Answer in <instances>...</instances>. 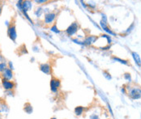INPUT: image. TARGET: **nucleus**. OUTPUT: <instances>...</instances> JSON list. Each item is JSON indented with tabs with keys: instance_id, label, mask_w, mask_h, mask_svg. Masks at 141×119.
<instances>
[{
	"instance_id": "obj_31",
	"label": "nucleus",
	"mask_w": 141,
	"mask_h": 119,
	"mask_svg": "<svg viewBox=\"0 0 141 119\" xmlns=\"http://www.w3.org/2000/svg\"><path fill=\"white\" fill-rule=\"evenodd\" d=\"M121 91H122V92H123V93H126V89L125 87H123L122 89H121Z\"/></svg>"
},
{
	"instance_id": "obj_4",
	"label": "nucleus",
	"mask_w": 141,
	"mask_h": 119,
	"mask_svg": "<svg viewBox=\"0 0 141 119\" xmlns=\"http://www.w3.org/2000/svg\"><path fill=\"white\" fill-rule=\"evenodd\" d=\"M50 91L53 93H57L58 92V89L61 87V81H60V79L55 77H53L50 79Z\"/></svg>"
},
{
	"instance_id": "obj_22",
	"label": "nucleus",
	"mask_w": 141,
	"mask_h": 119,
	"mask_svg": "<svg viewBox=\"0 0 141 119\" xmlns=\"http://www.w3.org/2000/svg\"><path fill=\"white\" fill-rule=\"evenodd\" d=\"M87 5H88V8H89L90 9H92V10L95 9L96 6H97L96 3H93V2H90V3H87Z\"/></svg>"
},
{
	"instance_id": "obj_20",
	"label": "nucleus",
	"mask_w": 141,
	"mask_h": 119,
	"mask_svg": "<svg viewBox=\"0 0 141 119\" xmlns=\"http://www.w3.org/2000/svg\"><path fill=\"white\" fill-rule=\"evenodd\" d=\"M6 110L8 111V105L5 103L0 104V112H6Z\"/></svg>"
},
{
	"instance_id": "obj_29",
	"label": "nucleus",
	"mask_w": 141,
	"mask_h": 119,
	"mask_svg": "<svg viewBox=\"0 0 141 119\" xmlns=\"http://www.w3.org/2000/svg\"><path fill=\"white\" fill-rule=\"evenodd\" d=\"M6 92L8 94H6V96H13V93H14V92H13V91L12 90H10V91H6Z\"/></svg>"
},
{
	"instance_id": "obj_28",
	"label": "nucleus",
	"mask_w": 141,
	"mask_h": 119,
	"mask_svg": "<svg viewBox=\"0 0 141 119\" xmlns=\"http://www.w3.org/2000/svg\"><path fill=\"white\" fill-rule=\"evenodd\" d=\"M107 107H108V109H109V111H110V113L111 116L113 117V110H112V109H111V106H110V105L109 104H107Z\"/></svg>"
},
{
	"instance_id": "obj_13",
	"label": "nucleus",
	"mask_w": 141,
	"mask_h": 119,
	"mask_svg": "<svg viewBox=\"0 0 141 119\" xmlns=\"http://www.w3.org/2000/svg\"><path fill=\"white\" fill-rule=\"evenodd\" d=\"M84 112V107L83 106H76L74 109V113H75L76 116L77 117H79L81 116Z\"/></svg>"
},
{
	"instance_id": "obj_34",
	"label": "nucleus",
	"mask_w": 141,
	"mask_h": 119,
	"mask_svg": "<svg viewBox=\"0 0 141 119\" xmlns=\"http://www.w3.org/2000/svg\"><path fill=\"white\" fill-rule=\"evenodd\" d=\"M0 119H1V114H0Z\"/></svg>"
},
{
	"instance_id": "obj_27",
	"label": "nucleus",
	"mask_w": 141,
	"mask_h": 119,
	"mask_svg": "<svg viewBox=\"0 0 141 119\" xmlns=\"http://www.w3.org/2000/svg\"><path fill=\"white\" fill-rule=\"evenodd\" d=\"M8 67L10 70H11V71L14 70V66H13V64H12V62H8Z\"/></svg>"
},
{
	"instance_id": "obj_21",
	"label": "nucleus",
	"mask_w": 141,
	"mask_h": 119,
	"mask_svg": "<svg viewBox=\"0 0 141 119\" xmlns=\"http://www.w3.org/2000/svg\"><path fill=\"white\" fill-rule=\"evenodd\" d=\"M71 41L74 42V43H76L77 45H84V41H79V40L78 38H72L71 39Z\"/></svg>"
},
{
	"instance_id": "obj_2",
	"label": "nucleus",
	"mask_w": 141,
	"mask_h": 119,
	"mask_svg": "<svg viewBox=\"0 0 141 119\" xmlns=\"http://www.w3.org/2000/svg\"><path fill=\"white\" fill-rule=\"evenodd\" d=\"M79 30V24L77 22H73L68 26V28L66 29L65 32L66 33V35L71 37V36H74L75 34H76Z\"/></svg>"
},
{
	"instance_id": "obj_15",
	"label": "nucleus",
	"mask_w": 141,
	"mask_h": 119,
	"mask_svg": "<svg viewBox=\"0 0 141 119\" xmlns=\"http://www.w3.org/2000/svg\"><path fill=\"white\" fill-rule=\"evenodd\" d=\"M112 60L115 61V62H118L121 64H123V65H128V61L126 60H124V59H121L118 57H115V56H113L112 57Z\"/></svg>"
},
{
	"instance_id": "obj_12",
	"label": "nucleus",
	"mask_w": 141,
	"mask_h": 119,
	"mask_svg": "<svg viewBox=\"0 0 141 119\" xmlns=\"http://www.w3.org/2000/svg\"><path fill=\"white\" fill-rule=\"evenodd\" d=\"M22 11H25L28 12L29 11L32 10V3L31 1H29V0H26V1H23L22 3Z\"/></svg>"
},
{
	"instance_id": "obj_25",
	"label": "nucleus",
	"mask_w": 141,
	"mask_h": 119,
	"mask_svg": "<svg viewBox=\"0 0 141 119\" xmlns=\"http://www.w3.org/2000/svg\"><path fill=\"white\" fill-rule=\"evenodd\" d=\"M89 119H100V117H99V116H98L97 114H92L90 115Z\"/></svg>"
},
{
	"instance_id": "obj_19",
	"label": "nucleus",
	"mask_w": 141,
	"mask_h": 119,
	"mask_svg": "<svg viewBox=\"0 0 141 119\" xmlns=\"http://www.w3.org/2000/svg\"><path fill=\"white\" fill-rule=\"evenodd\" d=\"M123 78L126 79V81H128L129 83H131V80H132V79H131V74H130V73H128V72H126V73H124V75H123Z\"/></svg>"
},
{
	"instance_id": "obj_7",
	"label": "nucleus",
	"mask_w": 141,
	"mask_h": 119,
	"mask_svg": "<svg viewBox=\"0 0 141 119\" xmlns=\"http://www.w3.org/2000/svg\"><path fill=\"white\" fill-rule=\"evenodd\" d=\"M2 86L6 91H10V90L14 89L16 85H15L14 82L10 81V80H6V79H2Z\"/></svg>"
},
{
	"instance_id": "obj_16",
	"label": "nucleus",
	"mask_w": 141,
	"mask_h": 119,
	"mask_svg": "<svg viewBox=\"0 0 141 119\" xmlns=\"http://www.w3.org/2000/svg\"><path fill=\"white\" fill-rule=\"evenodd\" d=\"M50 30H51V32H55V34H59L60 32H61V31H60V29L58 28V26H57L56 24H53V25L51 26V27H50Z\"/></svg>"
},
{
	"instance_id": "obj_8",
	"label": "nucleus",
	"mask_w": 141,
	"mask_h": 119,
	"mask_svg": "<svg viewBox=\"0 0 141 119\" xmlns=\"http://www.w3.org/2000/svg\"><path fill=\"white\" fill-rule=\"evenodd\" d=\"M97 40V37L94 36V35H89L85 37L84 40V45L86 46H90L93 44H95Z\"/></svg>"
},
{
	"instance_id": "obj_24",
	"label": "nucleus",
	"mask_w": 141,
	"mask_h": 119,
	"mask_svg": "<svg viewBox=\"0 0 141 119\" xmlns=\"http://www.w3.org/2000/svg\"><path fill=\"white\" fill-rule=\"evenodd\" d=\"M103 75H104V76H105L107 79H109V80H110V79H112V77H111L110 74L109 73L108 71H103Z\"/></svg>"
},
{
	"instance_id": "obj_9",
	"label": "nucleus",
	"mask_w": 141,
	"mask_h": 119,
	"mask_svg": "<svg viewBox=\"0 0 141 119\" xmlns=\"http://www.w3.org/2000/svg\"><path fill=\"white\" fill-rule=\"evenodd\" d=\"M1 76L3 79H6V80H11L13 79V76H14V74H13V71L10 70L8 67L6 68L4 71H3L1 73Z\"/></svg>"
},
{
	"instance_id": "obj_3",
	"label": "nucleus",
	"mask_w": 141,
	"mask_h": 119,
	"mask_svg": "<svg viewBox=\"0 0 141 119\" xmlns=\"http://www.w3.org/2000/svg\"><path fill=\"white\" fill-rule=\"evenodd\" d=\"M57 18V13L55 12H47L44 16V24L46 25H50L55 24Z\"/></svg>"
},
{
	"instance_id": "obj_26",
	"label": "nucleus",
	"mask_w": 141,
	"mask_h": 119,
	"mask_svg": "<svg viewBox=\"0 0 141 119\" xmlns=\"http://www.w3.org/2000/svg\"><path fill=\"white\" fill-rule=\"evenodd\" d=\"M48 1L47 0H35V3L37 4H43V3H45Z\"/></svg>"
},
{
	"instance_id": "obj_17",
	"label": "nucleus",
	"mask_w": 141,
	"mask_h": 119,
	"mask_svg": "<svg viewBox=\"0 0 141 119\" xmlns=\"http://www.w3.org/2000/svg\"><path fill=\"white\" fill-rule=\"evenodd\" d=\"M43 12H44V11H43L42 8H38L36 9L34 14H35V16L37 17H41V16L43 14Z\"/></svg>"
},
{
	"instance_id": "obj_33",
	"label": "nucleus",
	"mask_w": 141,
	"mask_h": 119,
	"mask_svg": "<svg viewBox=\"0 0 141 119\" xmlns=\"http://www.w3.org/2000/svg\"><path fill=\"white\" fill-rule=\"evenodd\" d=\"M50 119H58L57 117H51Z\"/></svg>"
},
{
	"instance_id": "obj_10",
	"label": "nucleus",
	"mask_w": 141,
	"mask_h": 119,
	"mask_svg": "<svg viewBox=\"0 0 141 119\" xmlns=\"http://www.w3.org/2000/svg\"><path fill=\"white\" fill-rule=\"evenodd\" d=\"M100 27H102V29L105 32H106L107 33H109L110 35H112V36H117L115 32H113L108 27V23H107V22H104V21H102V20H100Z\"/></svg>"
},
{
	"instance_id": "obj_1",
	"label": "nucleus",
	"mask_w": 141,
	"mask_h": 119,
	"mask_svg": "<svg viewBox=\"0 0 141 119\" xmlns=\"http://www.w3.org/2000/svg\"><path fill=\"white\" fill-rule=\"evenodd\" d=\"M127 88L126 89L128 91V95L130 98L132 100H138V99L141 98V88L138 87V86H135V87H131L130 85L126 86Z\"/></svg>"
},
{
	"instance_id": "obj_5",
	"label": "nucleus",
	"mask_w": 141,
	"mask_h": 119,
	"mask_svg": "<svg viewBox=\"0 0 141 119\" xmlns=\"http://www.w3.org/2000/svg\"><path fill=\"white\" fill-rule=\"evenodd\" d=\"M8 35L9 38L12 41L16 42V40L17 38V32H16V26L14 24H11L8 27Z\"/></svg>"
},
{
	"instance_id": "obj_18",
	"label": "nucleus",
	"mask_w": 141,
	"mask_h": 119,
	"mask_svg": "<svg viewBox=\"0 0 141 119\" xmlns=\"http://www.w3.org/2000/svg\"><path fill=\"white\" fill-rule=\"evenodd\" d=\"M6 68H8V64L4 62H0V73H2V72L4 71Z\"/></svg>"
},
{
	"instance_id": "obj_23",
	"label": "nucleus",
	"mask_w": 141,
	"mask_h": 119,
	"mask_svg": "<svg viewBox=\"0 0 141 119\" xmlns=\"http://www.w3.org/2000/svg\"><path fill=\"white\" fill-rule=\"evenodd\" d=\"M134 27H135V24H134V23H132L131 24V25L130 26V27L128 28V29H127L126 31H125V32H126V34H128V33H130V32L133 30V29H134Z\"/></svg>"
},
{
	"instance_id": "obj_6",
	"label": "nucleus",
	"mask_w": 141,
	"mask_h": 119,
	"mask_svg": "<svg viewBox=\"0 0 141 119\" xmlns=\"http://www.w3.org/2000/svg\"><path fill=\"white\" fill-rule=\"evenodd\" d=\"M39 69L42 72V73H44L47 75H50L52 73V67H51V65L48 62L40 64Z\"/></svg>"
},
{
	"instance_id": "obj_32",
	"label": "nucleus",
	"mask_w": 141,
	"mask_h": 119,
	"mask_svg": "<svg viewBox=\"0 0 141 119\" xmlns=\"http://www.w3.org/2000/svg\"><path fill=\"white\" fill-rule=\"evenodd\" d=\"M1 13H2V8L1 6H0V16H1Z\"/></svg>"
},
{
	"instance_id": "obj_14",
	"label": "nucleus",
	"mask_w": 141,
	"mask_h": 119,
	"mask_svg": "<svg viewBox=\"0 0 141 119\" xmlns=\"http://www.w3.org/2000/svg\"><path fill=\"white\" fill-rule=\"evenodd\" d=\"M24 111L25 112L26 114H31L32 113V111H33L32 104H31L30 103H26V104H24Z\"/></svg>"
},
{
	"instance_id": "obj_11",
	"label": "nucleus",
	"mask_w": 141,
	"mask_h": 119,
	"mask_svg": "<svg viewBox=\"0 0 141 119\" xmlns=\"http://www.w3.org/2000/svg\"><path fill=\"white\" fill-rule=\"evenodd\" d=\"M131 56L133 58V60L135 62V63L139 67H141V58L140 56L139 55L138 53L136 52H131Z\"/></svg>"
},
{
	"instance_id": "obj_30",
	"label": "nucleus",
	"mask_w": 141,
	"mask_h": 119,
	"mask_svg": "<svg viewBox=\"0 0 141 119\" xmlns=\"http://www.w3.org/2000/svg\"><path fill=\"white\" fill-rule=\"evenodd\" d=\"M81 3H82V6H84V8H88V5H87V3H84V2H81Z\"/></svg>"
}]
</instances>
